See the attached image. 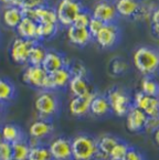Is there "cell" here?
I'll list each match as a JSON object with an SVG mask.
<instances>
[{
	"label": "cell",
	"instance_id": "f546056e",
	"mask_svg": "<svg viewBox=\"0 0 159 160\" xmlns=\"http://www.w3.org/2000/svg\"><path fill=\"white\" fill-rule=\"evenodd\" d=\"M58 32V24H40L38 23L35 41L39 42L45 39H51Z\"/></svg>",
	"mask_w": 159,
	"mask_h": 160
},
{
	"label": "cell",
	"instance_id": "44dd1931",
	"mask_svg": "<svg viewBox=\"0 0 159 160\" xmlns=\"http://www.w3.org/2000/svg\"><path fill=\"white\" fill-rule=\"evenodd\" d=\"M35 22L40 24H59L55 9L43 5L34 9Z\"/></svg>",
	"mask_w": 159,
	"mask_h": 160
},
{
	"label": "cell",
	"instance_id": "9a60e30c",
	"mask_svg": "<svg viewBox=\"0 0 159 160\" xmlns=\"http://www.w3.org/2000/svg\"><path fill=\"white\" fill-rule=\"evenodd\" d=\"M64 66H69V64L65 58L61 53H59L56 51H47V54H45L44 60L41 64V68L48 74H52L53 72L64 68Z\"/></svg>",
	"mask_w": 159,
	"mask_h": 160
},
{
	"label": "cell",
	"instance_id": "b9f144b4",
	"mask_svg": "<svg viewBox=\"0 0 159 160\" xmlns=\"http://www.w3.org/2000/svg\"><path fill=\"white\" fill-rule=\"evenodd\" d=\"M150 19H151V22L152 23H156V24H159V8L155 9L151 13V17H150Z\"/></svg>",
	"mask_w": 159,
	"mask_h": 160
},
{
	"label": "cell",
	"instance_id": "6da1fadb",
	"mask_svg": "<svg viewBox=\"0 0 159 160\" xmlns=\"http://www.w3.org/2000/svg\"><path fill=\"white\" fill-rule=\"evenodd\" d=\"M136 70L145 76H151L159 71V51L149 47H139L133 54Z\"/></svg>",
	"mask_w": 159,
	"mask_h": 160
},
{
	"label": "cell",
	"instance_id": "9c48e42d",
	"mask_svg": "<svg viewBox=\"0 0 159 160\" xmlns=\"http://www.w3.org/2000/svg\"><path fill=\"white\" fill-rule=\"evenodd\" d=\"M49 74L43 70L41 66L28 65L22 74V81L27 85L37 88V90L43 91L44 83Z\"/></svg>",
	"mask_w": 159,
	"mask_h": 160
},
{
	"label": "cell",
	"instance_id": "ac0fdd59",
	"mask_svg": "<svg viewBox=\"0 0 159 160\" xmlns=\"http://www.w3.org/2000/svg\"><path fill=\"white\" fill-rule=\"evenodd\" d=\"M1 134H3V140L9 144H14L17 141L26 139L24 132L20 126L13 122H8L1 127Z\"/></svg>",
	"mask_w": 159,
	"mask_h": 160
},
{
	"label": "cell",
	"instance_id": "f35d334b",
	"mask_svg": "<svg viewBox=\"0 0 159 160\" xmlns=\"http://www.w3.org/2000/svg\"><path fill=\"white\" fill-rule=\"evenodd\" d=\"M72 75H79V76H87V71L85 68V66L82 63H75L72 66H69Z\"/></svg>",
	"mask_w": 159,
	"mask_h": 160
},
{
	"label": "cell",
	"instance_id": "7a4b0ae2",
	"mask_svg": "<svg viewBox=\"0 0 159 160\" xmlns=\"http://www.w3.org/2000/svg\"><path fill=\"white\" fill-rule=\"evenodd\" d=\"M72 160H94L97 157V140L86 134L71 139Z\"/></svg>",
	"mask_w": 159,
	"mask_h": 160
},
{
	"label": "cell",
	"instance_id": "8d00e7d4",
	"mask_svg": "<svg viewBox=\"0 0 159 160\" xmlns=\"http://www.w3.org/2000/svg\"><path fill=\"white\" fill-rule=\"evenodd\" d=\"M44 5V0H20L19 8H28V9H35L40 6Z\"/></svg>",
	"mask_w": 159,
	"mask_h": 160
},
{
	"label": "cell",
	"instance_id": "7bdbcfd3",
	"mask_svg": "<svg viewBox=\"0 0 159 160\" xmlns=\"http://www.w3.org/2000/svg\"><path fill=\"white\" fill-rule=\"evenodd\" d=\"M151 31H152V33H154L155 37L159 39V24L152 23L151 24Z\"/></svg>",
	"mask_w": 159,
	"mask_h": 160
},
{
	"label": "cell",
	"instance_id": "484cf974",
	"mask_svg": "<svg viewBox=\"0 0 159 160\" xmlns=\"http://www.w3.org/2000/svg\"><path fill=\"white\" fill-rule=\"evenodd\" d=\"M16 86L11 81L0 78V102L7 105L16 97Z\"/></svg>",
	"mask_w": 159,
	"mask_h": 160
},
{
	"label": "cell",
	"instance_id": "bcb514c9",
	"mask_svg": "<svg viewBox=\"0 0 159 160\" xmlns=\"http://www.w3.org/2000/svg\"><path fill=\"white\" fill-rule=\"evenodd\" d=\"M3 134H1V127H0V144H1V142H3Z\"/></svg>",
	"mask_w": 159,
	"mask_h": 160
},
{
	"label": "cell",
	"instance_id": "5bb4252c",
	"mask_svg": "<svg viewBox=\"0 0 159 160\" xmlns=\"http://www.w3.org/2000/svg\"><path fill=\"white\" fill-rule=\"evenodd\" d=\"M147 116L143 111L131 106L126 114V127L131 132H138L144 130Z\"/></svg>",
	"mask_w": 159,
	"mask_h": 160
},
{
	"label": "cell",
	"instance_id": "7c38bea8",
	"mask_svg": "<svg viewBox=\"0 0 159 160\" xmlns=\"http://www.w3.org/2000/svg\"><path fill=\"white\" fill-rule=\"evenodd\" d=\"M54 132V125L52 120L38 119L33 122L29 127V136L31 139L41 142L44 139L49 138Z\"/></svg>",
	"mask_w": 159,
	"mask_h": 160
},
{
	"label": "cell",
	"instance_id": "e0dca14e",
	"mask_svg": "<svg viewBox=\"0 0 159 160\" xmlns=\"http://www.w3.org/2000/svg\"><path fill=\"white\" fill-rule=\"evenodd\" d=\"M68 87L73 96H83V95L93 92L89 81L84 76L72 75Z\"/></svg>",
	"mask_w": 159,
	"mask_h": 160
},
{
	"label": "cell",
	"instance_id": "e575fe53",
	"mask_svg": "<svg viewBox=\"0 0 159 160\" xmlns=\"http://www.w3.org/2000/svg\"><path fill=\"white\" fill-rule=\"evenodd\" d=\"M103 26H104V23L102 21L95 19V18H91L89 26H87V30L91 33L92 38H95L96 34H97V33L100 32V30L103 28Z\"/></svg>",
	"mask_w": 159,
	"mask_h": 160
},
{
	"label": "cell",
	"instance_id": "4316f807",
	"mask_svg": "<svg viewBox=\"0 0 159 160\" xmlns=\"http://www.w3.org/2000/svg\"><path fill=\"white\" fill-rule=\"evenodd\" d=\"M12 146V160H28L30 152V144L27 139L17 141Z\"/></svg>",
	"mask_w": 159,
	"mask_h": 160
},
{
	"label": "cell",
	"instance_id": "60d3db41",
	"mask_svg": "<svg viewBox=\"0 0 159 160\" xmlns=\"http://www.w3.org/2000/svg\"><path fill=\"white\" fill-rule=\"evenodd\" d=\"M3 5L6 6V8L8 7H19L20 1L19 0H0Z\"/></svg>",
	"mask_w": 159,
	"mask_h": 160
},
{
	"label": "cell",
	"instance_id": "ffe728a7",
	"mask_svg": "<svg viewBox=\"0 0 159 160\" xmlns=\"http://www.w3.org/2000/svg\"><path fill=\"white\" fill-rule=\"evenodd\" d=\"M114 6L117 14L125 18H134L141 3L138 2V0H116Z\"/></svg>",
	"mask_w": 159,
	"mask_h": 160
},
{
	"label": "cell",
	"instance_id": "4dcf8cb0",
	"mask_svg": "<svg viewBox=\"0 0 159 160\" xmlns=\"http://www.w3.org/2000/svg\"><path fill=\"white\" fill-rule=\"evenodd\" d=\"M141 92L149 96L159 97V84L150 76H145L141 82Z\"/></svg>",
	"mask_w": 159,
	"mask_h": 160
},
{
	"label": "cell",
	"instance_id": "f1b7e54d",
	"mask_svg": "<svg viewBox=\"0 0 159 160\" xmlns=\"http://www.w3.org/2000/svg\"><path fill=\"white\" fill-rule=\"evenodd\" d=\"M28 160H52L49 147L43 144L31 146Z\"/></svg>",
	"mask_w": 159,
	"mask_h": 160
},
{
	"label": "cell",
	"instance_id": "d4e9b609",
	"mask_svg": "<svg viewBox=\"0 0 159 160\" xmlns=\"http://www.w3.org/2000/svg\"><path fill=\"white\" fill-rule=\"evenodd\" d=\"M3 19L8 28L16 29L18 24L23 19L21 9L19 7H8L3 10Z\"/></svg>",
	"mask_w": 159,
	"mask_h": 160
},
{
	"label": "cell",
	"instance_id": "ee69618b",
	"mask_svg": "<svg viewBox=\"0 0 159 160\" xmlns=\"http://www.w3.org/2000/svg\"><path fill=\"white\" fill-rule=\"evenodd\" d=\"M154 140H155V142L159 146V128L154 132Z\"/></svg>",
	"mask_w": 159,
	"mask_h": 160
},
{
	"label": "cell",
	"instance_id": "52a82bcc",
	"mask_svg": "<svg viewBox=\"0 0 159 160\" xmlns=\"http://www.w3.org/2000/svg\"><path fill=\"white\" fill-rule=\"evenodd\" d=\"M52 160H72V145L68 137H58L48 145Z\"/></svg>",
	"mask_w": 159,
	"mask_h": 160
},
{
	"label": "cell",
	"instance_id": "836d02e7",
	"mask_svg": "<svg viewBox=\"0 0 159 160\" xmlns=\"http://www.w3.org/2000/svg\"><path fill=\"white\" fill-rule=\"evenodd\" d=\"M0 160H12L11 144L6 141H3L0 144Z\"/></svg>",
	"mask_w": 159,
	"mask_h": 160
},
{
	"label": "cell",
	"instance_id": "8992f818",
	"mask_svg": "<svg viewBox=\"0 0 159 160\" xmlns=\"http://www.w3.org/2000/svg\"><path fill=\"white\" fill-rule=\"evenodd\" d=\"M37 41L26 40V39L16 38L10 48V57L12 61L17 64H27L29 60V54Z\"/></svg>",
	"mask_w": 159,
	"mask_h": 160
},
{
	"label": "cell",
	"instance_id": "83f0119b",
	"mask_svg": "<svg viewBox=\"0 0 159 160\" xmlns=\"http://www.w3.org/2000/svg\"><path fill=\"white\" fill-rule=\"evenodd\" d=\"M45 54H47L45 48L40 44L39 42H35L32 49H31L30 54H29L28 64L33 66H41V64H42L43 60L45 58Z\"/></svg>",
	"mask_w": 159,
	"mask_h": 160
},
{
	"label": "cell",
	"instance_id": "30bf717a",
	"mask_svg": "<svg viewBox=\"0 0 159 160\" xmlns=\"http://www.w3.org/2000/svg\"><path fill=\"white\" fill-rule=\"evenodd\" d=\"M95 41L103 49H110L119 40V29L115 23L104 24L103 28L96 34Z\"/></svg>",
	"mask_w": 159,
	"mask_h": 160
},
{
	"label": "cell",
	"instance_id": "d6986e66",
	"mask_svg": "<svg viewBox=\"0 0 159 160\" xmlns=\"http://www.w3.org/2000/svg\"><path fill=\"white\" fill-rule=\"evenodd\" d=\"M49 75L53 91L62 90V88L68 87L71 78H72V73H71L69 66H64V68L55 71V72H53L52 74H49Z\"/></svg>",
	"mask_w": 159,
	"mask_h": 160
},
{
	"label": "cell",
	"instance_id": "d590c367",
	"mask_svg": "<svg viewBox=\"0 0 159 160\" xmlns=\"http://www.w3.org/2000/svg\"><path fill=\"white\" fill-rule=\"evenodd\" d=\"M158 128H159V116H155V117H147V120H146L144 130H146L147 132H151V134H154Z\"/></svg>",
	"mask_w": 159,
	"mask_h": 160
},
{
	"label": "cell",
	"instance_id": "3957f363",
	"mask_svg": "<svg viewBox=\"0 0 159 160\" xmlns=\"http://www.w3.org/2000/svg\"><path fill=\"white\" fill-rule=\"evenodd\" d=\"M34 108L40 119L52 120L60 112V99L52 91H41L34 101Z\"/></svg>",
	"mask_w": 159,
	"mask_h": 160
},
{
	"label": "cell",
	"instance_id": "cb8c5ba5",
	"mask_svg": "<svg viewBox=\"0 0 159 160\" xmlns=\"http://www.w3.org/2000/svg\"><path fill=\"white\" fill-rule=\"evenodd\" d=\"M38 23L31 19L23 18L21 22L18 24L16 31L18 33L19 38L26 39V40H34L35 41V33H37Z\"/></svg>",
	"mask_w": 159,
	"mask_h": 160
},
{
	"label": "cell",
	"instance_id": "f6af8a7d",
	"mask_svg": "<svg viewBox=\"0 0 159 160\" xmlns=\"http://www.w3.org/2000/svg\"><path fill=\"white\" fill-rule=\"evenodd\" d=\"M5 111H6V104L0 102V118L3 117V115L5 114Z\"/></svg>",
	"mask_w": 159,
	"mask_h": 160
},
{
	"label": "cell",
	"instance_id": "1f68e13d",
	"mask_svg": "<svg viewBox=\"0 0 159 160\" xmlns=\"http://www.w3.org/2000/svg\"><path fill=\"white\" fill-rule=\"evenodd\" d=\"M129 145L124 142V141L119 140L116 145L114 146V148L110 150V155H108V159L110 160H123L126 155V152L129 149Z\"/></svg>",
	"mask_w": 159,
	"mask_h": 160
},
{
	"label": "cell",
	"instance_id": "d6a6232c",
	"mask_svg": "<svg viewBox=\"0 0 159 160\" xmlns=\"http://www.w3.org/2000/svg\"><path fill=\"white\" fill-rule=\"evenodd\" d=\"M91 18H92L91 13H89V12L85 11V10H82V11L76 16V18H75L72 26L77 27V28H87Z\"/></svg>",
	"mask_w": 159,
	"mask_h": 160
},
{
	"label": "cell",
	"instance_id": "5b68a950",
	"mask_svg": "<svg viewBox=\"0 0 159 160\" xmlns=\"http://www.w3.org/2000/svg\"><path fill=\"white\" fill-rule=\"evenodd\" d=\"M106 97H107L108 103H110V112H113L118 117L126 116L127 112L133 106L129 95L124 90L118 88V87L112 88L107 93Z\"/></svg>",
	"mask_w": 159,
	"mask_h": 160
},
{
	"label": "cell",
	"instance_id": "603a6c76",
	"mask_svg": "<svg viewBox=\"0 0 159 160\" xmlns=\"http://www.w3.org/2000/svg\"><path fill=\"white\" fill-rule=\"evenodd\" d=\"M119 141L118 138L112 135H104L97 140V157L102 159H108L110 150Z\"/></svg>",
	"mask_w": 159,
	"mask_h": 160
},
{
	"label": "cell",
	"instance_id": "c3c4849f",
	"mask_svg": "<svg viewBox=\"0 0 159 160\" xmlns=\"http://www.w3.org/2000/svg\"><path fill=\"white\" fill-rule=\"evenodd\" d=\"M158 116H159V113H158Z\"/></svg>",
	"mask_w": 159,
	"mask_h": 160
},
{
	"label": "cell",
	"instance_id": "7402d4cb",
	"mask_svg": "<svg viewBox=\"0 0 159 160\" xmlns=\"http://www.w3.org/2000/svg\"><path fill=\"white\" fill-rule=\"evenodd\" d=\"M90 113H91L92 115L96 116V117H103V116L110 114V103H108L107 97L104 96V95L96 94L91 103Z\"/></svg>",
	"mask_w": 159,
	"mask_h": 160
},
{
	"label": "cell",
	"instance_id": "8fae6325",
	"mask_svg": "<svg viewBox=\"0 0 159 160\" xmlns=\"http://www.w3.org/2000/svg\"><path fill=\"white\" fill-rule=\"evenodd\" d=\"M96 95L95 92H91L83 96H73L69 103V112L74 117H83L90 113L91 103L94 96Z\"/></svg>",
	"mask_w": 159,
	"mask_h": 160
},
{
	"label": "cell",
	"instance_id": "74e56055",
	"mask_svg": "<svg viewBox=\"0 0 159 160\" xmlns=\"http://www.w3.org/2000/svg\"><path fill=\"white\" fill-rule=\"evenodd\" d=\"M123 160H145V158L141 151H138L137 149L133 148V147H129L128 151L126 152Z\"/></svg>",
	"mask_w": 159,
	"mask_h": 160
},
{
	"label": "cell",
	"instance_id": "2e32d148",
	"mask_svg": "<svg viewBox=\"0 0 159 160\" xmlns=\"http://www.w3.org/2000/svg\"><path fill=\"white\" fill-rule=\"evenodd\" d=\"M66 35H68L69 41L76 47H85L93 39L87 28H77L74 26L69 27Z\"/></svg>",
	"mask_w": 159,
	"mask_h": 160
},
{
	"label": "cell",
	"instance_id": "4fadbf2b",
	"mask_svg": "<svg viewBox=\"0 0 159 160\" xmlns=\"http://www.w3.org/2000/svg\"><path fill=\"white\" fill-rule=\"evenodd\" d=\"M91 16L92 18H95V19L102 21L104 24H108L114 23V21L116 20L117 12L114 5L107 2V1H102L94 7Z\"/></svg>",
	"mask_w": 159,
	"mask_h": 160
},
{
	"label": "cell",
	"instance_id": "277c9868",
	"mask_svg": "<svg viewBox=\"0 0 159 160\" xmlns=\"http://www.w3.org/2000/svg\"><path fill=\"white\" fill-rule=\"evenodd\" d=\"M82 10V5L77 0H60L55 9L58 23L69 28Z\"/></svg>",
	"mask_w": 159,
	"mask_h": 160
},
{
	"label": "cell",
	"instance_id": "ba28073f",
	"mask_svg": "<svg viewBox=\"0 0 159 160\" xmlns=\"http://www.w3.org/2000/svg\"><path fill=\"white\" fill-rule=\"evenodd\" d=\"M133 106L143 111L147 117H155L159 113V97L149 96L139 91L134 95Z\"/></svg>",
	"mask_w": 159,
	"mask_h": 160
},
{
	"label": "cell",
	"instance_id": "ab89813d",
	"mask_svg": "<svg viewBox=\"0 0 159 160\" xmlns=\"http://www.w3.org/2000/svg\"><path fill=\"white\" fill-rule=\"evenodd\" d=\"M127 64L126 62L122 61V60H115L112 63V71L114 74H122L127 70Z\"/></svg>",
	"mask_w": 159,
	"mask_h": 160
},
{
	"label": "cell",
	"instance_id": "7dc6e473",
	"mask_svg": "<svg viewBox=\"0 0 159 160\" xmlns=\"http://www.w3.org/2000/svg\"><path fill=\"white\" fill-rule=\"evenodd\" d=\"M19 1H20V0H19ZM19 5H20V3H19Z\"/></svg>",
	"mask_w": 159,
	"mask_h": 160
}]
</instances>
